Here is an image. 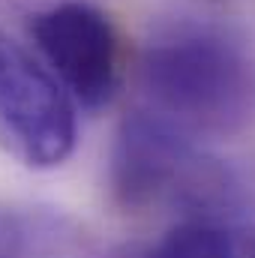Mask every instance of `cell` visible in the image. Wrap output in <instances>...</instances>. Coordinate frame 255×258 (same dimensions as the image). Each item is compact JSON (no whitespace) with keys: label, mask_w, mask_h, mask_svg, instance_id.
<instances>
[{"label":"cell","mask_w":255,"mask_h":258,"mask_svg":"<svg viewBox=\"0 0 255 258\" xmlns=\"http://www.w3.org/2000/svg\"><path fill=\"white\" fill-rule=\"evenodd\" d=\"M141 87L183 132L240 135L255 123V54L216 24L177 21L141 54Z\"/></svg>","instance_id":"6da1fadb"},{"label":"cell","mask_w":255,"mask_h":258,"mask_svg":"<svg viewBox=\"0 0 255 258\" xmlns=\"http://www.w3.org/2000/svg\"><path fill=\"white\" fill-rule=\"evenodd\" d=\"M108 189L126 213L186 210V216L222 219L240 201L234 174L156 111H132L120 120L108 156Z\"/></svg>","instance_id":"7a4b0ae2"},{"label":"cell","mask_w":255,"mask_h":258,"mask_svg":"<svg viewBox=\"0 0 255 258\" xmlns=\"http://www.w3.org/2000/svg\"><path fill=\"white\" fill-rule=\"evenodd\" d=\"M72 102L57 75L0 30V147L33 171L63 165L78 138Z\"/></svg>","instance_id":"3957f363"},{"label":"cell","mask_w":255,"mask_h":258,"mask_svg":"<svg viewBox=\"0 0 255 258\" xmlns=\"http://www.w3.org/2000/svg\"><path fill=\"white\" fill-rule=\"evenodd\" d=\"M30 33L48 69L84 108H102L120 69V42L111 18L87 0H60L33 15Z\"/></svg>","instance_id":"277c9868"},{"label":"cell","mask_w":255,"mask_h":258,"mask_svg":"<svg viewBox=\"0 0 255 258\" xmlns=\"http://www.w3.org/2000/svg\"><path fill=\"white\" fill-rule=\"evenodd\" d=\"M144 258H240V249L222 219L186 216Z\"/></svg>","instance_id":"5b68a950"},{"label":"cell","mask_w":255,"mask_h":258,"mask_svg":"<svg viewBox=\"0 0 255 258\" xmlns=\"http://www.w3.org/2000/svg\"><path fill=\"white\" fill-rule=\"evenodd\" d=\"M246 258H255V243L249 246V249H246Z\"/></svg>","instance_id":"8992f818"}]
</instances>
